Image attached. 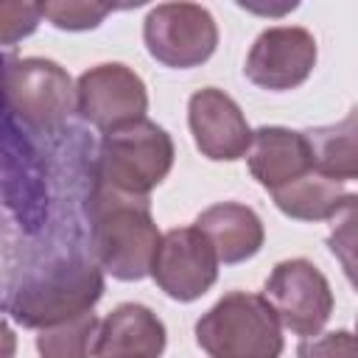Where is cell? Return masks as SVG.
<instances>
[{"mask_svg":"<svg viewBox=\"0 0 358 358\" xmlns=\"http://www.w3.org/2000/svg\"><path fill=\"white\" fill-rule=\"evenodd\" d=\"M218 263L213 243L199 227H176L162 235L151 277L171 299L193 302L213 288Z\"/></svg>","mask_w":358,"mask_h":358,"instance_id":"cell-9","label":"cell"},{"mask_svg":"<svg viewBox=\"0 0 358 358\" xmlns=\"http://www.w3.org/2000/svg\"><path fill=\"white\" fill-rule=\"evenodd\" d=\"M327 246L338 257L352 288L358 291V196H347L333 213Z\"/></svg>","mask_w":358,"mask_h":358,"instance_id":"cell-18","label":"cell"},{"mask_svg":"<svg viewBox=\"0 0 358 358\" xmlns=\"http://www.w3.org/2000/svg\"><path fill=\"white\" fill-rule=\"evenodd\" d=\"M193 227L207 235L218 260L229 266L255 257L263 246V221L252 207L238 201H221L207 207Z\"/></svg>","mask_w":358,"mask_h":358,"instance_id":"cell-14","label":"cell"},{"mask_svg":"<svg viewBox=\"0 0 358 358\" xmlns=\"http://www.w3.org/2000/svg\"><path fill=\"white\" fill-rule=\"evenodd\" d=\"M42 17H48L62 31H90L103 22L106 14L115 11L109 3H92V0H50L42 3Z\"/></svg>","mask_w":358,"mask_h":358,"instance_id":"cell-19","label":"cell"},{"mask_svg":"<svg viewBox=\"0 0 358 358\" xmlns=\"http://www.w3.org/2000/svg\"><path fill=\"white\" fill-rule=\"evenodd\" d=\"M296 358H358V336L336 330L319 338H305L296 347Z\"/></svg>","mask_w":358,"mask_h":358,"instance_id":"cell-20","label":"cell"},{"mask_svg":"<svg viewBox=\"0 0 358 358\" xmlns=\"http://www.w3.org/2000/svg\"><path fill=\"white\" fill-rule=\"evenodd\" d=\"M6 246L3 310L22 327L45 330L92 310L103 296V274L81 232L48 229Z\"/></svg>","mask_w":358,"mask_h":358,"instance_id":"cell-1","label":"cell"},{"mask_svg":"<svg viewBox=\"0 0 358 358\" xmlns=\"http://www.w3.org/2000/svg\"><path fill=\"white\" fill-rule=\"evenodd\" d=\"M84 218L90 224V252L103 271L123 282L151 274L162 235L151 218L148 196L117 193L95 182Z\"/></svg>","mask_w":358,"mask_h":358,"instance_id":"cell-2","label":"cell"},{"mask_svg":"<svg viewBox=\"0 0 358 358\" xmlns=\"http://www.w3.org/2000/svg\"><path fill=\"white\" fill-rule=\"evenodd\" d=\"M280 324L266 296L229 291L196 322V341L210 358H280Z\"/></svg>","mask_w":358,"mask_h":358,"instance_id":"cell-3","label":"cell"},{"mask_svg":"<svg viewBox=\"0 0 358 358\" xmlns=\"http://www.w3.org/2000/svg\"><path fill=\"white\" fill-rule=\"evenodd\" d=\"M148 53L176 70L204 64L218 45V28L213 14L196 3H162L148 11L143 25Z\"/></svg>","mask_w":358,"mask_h":358,"instance_id":"cell-6","label":"cell"},{"mask_svg":"<svg viewBox=\"0 0 358 358\" xmlns=\"http://www.w3.org/2000/svg\"><path fill=\"white\" fill-rule=\"evenodd\" d=\"M274 204L296 218V221H324L333 218V213L341 207V201L347 199L344 193V182H336L319 171H310L308 176L280 187L271 193Z\"/></svg>","mask_w":358,"mask_h":358,"instance_id":"cell-16","label":"cell"},{"mask_svg":"<svg viewBox=\"0 0 358 358\" xmlns=\"http://www.w3.org/2000/svg\"><path fill=\"white\" fill-rule=\"evenodd\" d=\"M148 92L143 78L126 64H98L76 84V112L95 129L115 131L145 117Z\"/></svg>","mask_w":358,"mask_h":358,"instance_id":"cell-7","label":"cell"},{"mask_svg":"<svg viewBox=\"0 0 358 358\" xmlns=\"http://www.w3.org/2000/svg\"><path fill=\"white\" fill-rule=\"evenodd\" d=\"M173 165V140L154 120H137L131 126L106 131L98 143L95 157V179L98 185L148 196Z\"/></svg>","mask_w":358,"mask_h":358,"instance_id":"cell-4","label":"cell"},{"mask_svg":"<svg viewBox=\"0 0 358 358\" xmlns=\"http://www.w3.org/2000/svg\"><path fill=\"white\" fill-rule=\"evenodd\" d=\"M42 8L31 6V3H6L0 8V28H3V45L11 48L17 39L34 34V28L39 25Z\"/></svg>","mask_w":358,"mask_h":358,"instance_id":"cell-21","label":"cell"},{"mask_svg":"<svg viewBox=\"0 0 358 358\" xmlns=\"http://www.w3.org/2000/svg\"><path fill=\"white\" fill-rule=\"evenodd\" d=\"M305 137L319 173L336 182L358 179V106L333 126L308 129Z\"/></svg>","mask_w":358,"mask_h":358,"instance_id":"cell-15","label":"cell"},{"mask_svg":"<svg viewBox=\"0 0 358 358\" xmlns=\"http://www.w3.org/2000/svg\"><path fill=\"white\" fill-rule=\"evenodd\" d=\"M316 64V39L310 31L299 25H277L266 28L249 56H246V78L271 92H285L299 87Z\"/></svg>","mask_w":358,"mask_h":358,"instance_id":"cell-10","label":"cell"},{"mask_svg":"<svg viewBox=\"0 0 358 358\" xmlns=\"http://www.w3.org/2000/svg\"><path fill=\"white\" fill-rule=\"evenodd\" d=\"M249 171L271 193L316 171L305 131H291L282 126H260L252 134Z\"/></svg>","mask_w":358,"mask_h":358,"instance_id":"cell-12","label":"cell"},{"mask_svg":"<svg viewBox=\"0 0 358 358\" xmlns=\"http://www.w3.org/2000/svg\"><path fill=\"white\" fill-rule=\"evenodd\" d=\"M187 123L196 140V148L207 159H241L249 154L252 129L241 112V106L215 87H204L190 95L187 103Z\"/></svg>","mask_w":358,"mask_h":358,"instance_id":"cell-11","label":"cell"},{"mask_svg":"<svg viewBox=\"0 0 358 358\" xmlns=\"http://www.w3.org/2000/svg\"><path fill=\"white\" fill-rule=\"evenodd\" d=\"M101 324L92 310L50 324L36 336V352L39 358H92L98 352Z\"/></svg>","mask_w":358,"mask_h":358,"instance_id":"cell-17","label":"cell"},{"mask_svg":"<svg viewBox=\"0 0 358 358\" xmlns=\"http://www.w3.org/2000/svg\"><path fill=\"white\" fill-rule=\"evenodd\" d=\"M165 350V324L145 305H117L101 324L95 358H159Z\"/></svg>","mask_w":358,"mask_h":358,"instance_id":"cell-13","label":"cell"},{"mask_svg":"<svg viewBox=\"0 0 358 358\" xmlns=\"http://www.w3.org/2000/svg\"><path fill=\"white\" fill-rule=\"evenodd\" d=\"M266 299L280 322L296 336H316L333 313L327 277L310 260H282L266 280Z\"/></svg>","mask_w":358,"mask_h":358,"instance_id":"cell-8","label":"cell"},{"mask_svg":"<svg viewBox=\"0 0 358 358\" xmlns=\"http://www.w3.org/2000/svg\"><path fill=\"white\" fill-rule=\"evenodd\" d=\"M76 109V90L50 59H11L6 56V115L28 131L50 137L70 126Z\"/></svg>","mask_w":358,"mask_h":358,"instance_id":"cell-5","label":"cell"}]
</instances>
